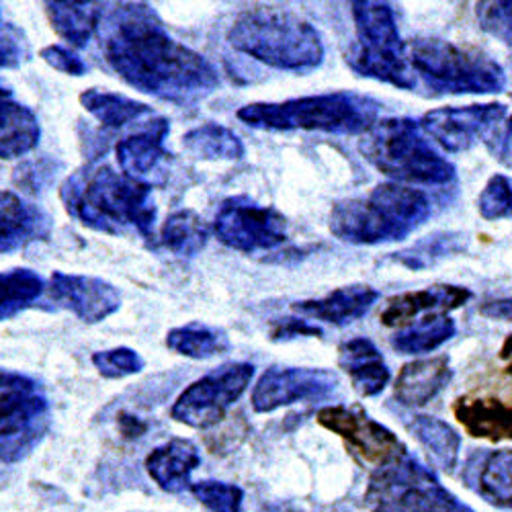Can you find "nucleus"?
<instances>
[{
	"instance_id": "1",
	"label": "nucleus",
	"mask_w": 512,
	"mask_h": 512,
	"mask_svg": "<svg viewBox=\"0 0 512 512\" xmlns=\"http://www.w3.org/2000/svg\"><path fill=\"white\" fill-rule=\"evenodd\" d=\"M99 31L107 64L140 93L191 105L220 87L213 64L170 37L146 5H117Z\"/></svg>"
},
{
	"instance_id": "2",
	"label": "nucleus",
	"mask_w": 512,
	"mask_h": 512,
	"mask_svg": "<svg viewBox=\"0 0 512 512\" xmlns=\"http://www.w3.org/2000/svg\"><path fill=\"white\" fill-rule=\"evenodd\" d=\"M60 195L70 216L91 230L111 236L136 232L142 238L154 234L152 185L119 175L111 166L78 170Z\"/></svg>"
},
{
	"instance_id": "3",
	"label": "nucleus",
	"mask_w": 512,
	"mask_h": 512,
	"mask_svg": "<svg viewBox=\"0 0 512 512\" xmlns=\"http://www.w3.org/2000/svg\"><path fill=\"white\" fill-rule=\"evenodd\" d=\"M230 46L277 70L308 72L322 64L324 44L318 29L283 7H252L228 31Z\"/></svg>"
},
{
	"instance_id": "4",
	"label": "nucleus",
	"mask_w": 512,
	"mask_h": 512,
	"mask_svg": "<svg viewBox=\"0 0 512 512\" xmlns=\"http://www.w3.org/2000/svg\"><path fill=\"white\" fill-rule=\"evenodd\" d=\"M431 216V199L420 189L381 183L369 195L345 199L330 211V232L349 244H386L412 234Z\"/></svg>"
},
{
	"instance_id": "5",
	"label": "nucleus",
	"mask_w": 512,
	"mask_h": 512,
	"mask_svg": "<svg viewBox=\"0 0 512 512\" xmlns=\"http://www.w3.org/2000/svg\"><path fill=\"white\" fill-rule=\"evenodd\" d=\"M381 103L359 93H326L283 103H250L238 119L256 130L326 132L336 136L365 134L377 123Z\"/></svg>"
},
{
	"instance_id": "6",
	"label": "nucleus",
	"mask_w": 512,
	"mask_h": 512,
	"mask_svg": "<svg viewBox=\"0 0 512 512\" xmlns=\"http://www.w3.org/2000/svg\"><path fill=\"white\" fill-rule=\"evenodd\" d=\"M359 150L381 175L396 183L447 185L455 179V166L424 138L418 121L386 117L361 136Z\"/></svg>"
},
{
	"instance_id": "7",
	"label": "nucleus",
	"mask_w": 512,
	"mask_h": 512,
	"mask_svg": "<svg viewBox=\"0 0 512 512\" xmlns=\"http://www.w3.org/2000/svg\"><path fill=\"white\" fill-rule=\"evenodd\" d=\"M406 48L414 76L437 93L490 95L506 87L502 66L478 50L439 37H416Z\"/></svg>"
},
{
	"instance_id": "8",
	"label": "nucleus",
	"mask_w": 512,
	"mask_h": 512,
	"mask_svg": "<svg viewBox=\"0 0 512 512\" xmlns=\"http://www.w3.org/2000/svg\"><path fill=\"white\" fill-rule=\"evenodd\" d=\"M351 13L357 37L347 56L349 66L365 78L388 82L404 91L414 89L416 76L392 7L388 3L359 0L351 3Z\"/></svg>"
},
{
	"instance_id": "9",
	"label": "nucleus",
	"mask_w": 512,
	"mask_h": 512,
	"mask_svg": "<svg viewBox=\"0 0 512 512\" xmlns=\"http://www.w3.org/2000/svg\"><path fill=\"white\" fill-rule=\"evenodd\" d=\"M373 512H476L457 500L408 451L377 467L365 494Z\"/></svg>"
},
{
	"instance_id": "10",
	"label": "nucleus",
	"mask_w": 512,
	"mask_h": 512,
	"mask_svg": "<svg viewBox=\"0 0 512 512\" xmlns=\"http://www.w3.org/2000/svg\"><path fill=\"white\" fill-rule=\"evenodd\" d=\"M506 113L502 103L443 107L424 113L420 127L447 152H465L484 142L494 156L504 160L512 144V121L504 123Z\"/></svg>"
},
{
	"instance_id": "11",
	"label": "nucleus",
	"mask_w": 512,
	"mask_h": 512,
	"mask_svg": "<svg viewBox=\"0 0 512 512\" xmlns=\"http://www.w3.org/2000/svg\"><path fill=\"white\" fill-rule=\"evenodd\" d=\"M254 375V365L236 361L220 365L209 371L201 379L193 381L191 386L177 398L170 416L177 422L191 426V429H209L216 426L230 406L240 400V396L250 386Z\"/></svg>"
},
{
	"instance_id": "12",
	"label": "nucleus",
	"mask_w": 512,
	"mask_h": 512,
	"mask_svg": "<svg viewBox=\"0 0 512 512\" xmlns=\"http://www.w3.org/2000/svg\"><path fill=\"white\" fill-rule=\"evenodd\" d=\"M222 244L238 252L273 250L287 240V220L273 207L254 203L248 197L226 199L213 222Z\"/></svg>"
},
{
	"instance_id": "13",
	"label": "nucleus",
	"mask_w": 512,
	"mask_h": 512,
	"mask_svg": "<svg viewBox=\"0 0 512 512\" xmlns=\"http://www.w3.org/2000/svg\"><path fill=\"white\" fill-rule=\"evenodd\" d=\"M50 429V404L33 390L0 394V463L23 461Z\"/></svg>"
},
{
	"instance_id": "14",
	"label": "nucleus",
	"mask_w": 512,
	"mask_h": 512,
	"mask_svg": "<svg viewBox=\"0 0 512 512\" xmlns=\"http://www.w3.org/2000/svg\"><path fill=\"white\" fill-rule=\"evenodd\" d=\"M326 431L338 435L363 463L377 467L406 453L402 441L357 406H326L316 416Z\"/></svg>"
},
{
	"instance_id": "15",
	"label": "nucleus",
	"mask_w": 512,
	"mask_h": 512,
	"mask_svg": "<svg viewBox=\"0 0 512 512\" xmlns=\"http://www.w3.org/2000/svg\"><path fill=\"white\" fill-rule=\"evenodd\" d=\"M338 388V375L330 369L312 367H271L252 390V410L275 412L297 402L324 400Z\"/></svg>"
},
{
	"instance_id": "16",
	"label": "nucleus",
	"mask_w": 512,
	"mask_h": 512,
	"mask_svg": "<svg viewBox=\"0 0 512 512\" xmlns=\"http://www.w3.org/2000/svg\"><path fill=\"white\" fill-rule=\"evenodd\" d=\"M50 300L87 324H99L121 308V293L113 283L62 271H54L52 275Z\"/></svg>"
},
{
	"instance_id": "17",
	"label": "nucleus",
	"mask_w": 512,
	"mask_h": 512,
	"mask_svg": "<svg viewBox=\"0 0 512 512\" xmlns=\"http://www.w3.org/2000/svg\"><path fill=\"white\" fill-rule=\"evenodd\" d=\"M472 300V291L459 285H433L418 291L394 295L383 308L379 320L388 328H408L422 314H449Z\"/></svg>"
},
{
	"instance_id": "18",
	"label": "nucleus",
	"mask_w": 512,
	"mask_h": 512,
	"mask_svg": "<svg viewBox=\"0 0 512 512\" xmlns=\"http://www.w3.org/2000/svg\"><path fill=\"white\" fill-rule=\"evenodd\" d=\"M50 232L52 220L46 211L11 191H0V254L46 240Z\"/></svg>"
},
{
	"instance_id": "19",
	"label": "nucleus",
	"mask_w": 512,
	"mask_h": 512,
	"mask_svg": "<svg viewBox=\"0 0 512 512\" xmlns=\"http://www.w3.org/2000/svg\"><path fill=\"white\" fill-rule=\"evenodd\" d=\"M379 300V291L369 285H347L330 291L318 300L295 302L291 310L302 318L345 326L363 318Z\"/></svg>"
},
{
	"instance_id": "20",
	"label": "nucleus",
	"mask_w": 512,
	"mask_h": 512,
	"mask_svg": "<svg viewBox=\"0 0 512 512\" xmlns=\"http://www.w3.org/2000/svg\"><path fill=\"white\" fill-rule=\"evenodd\" d=\"M170 132V121L158 117L148 123L146 130L119 140L115 146L119 168L125 177L142 181L160 168V164L170 156L164 150V138Z\"/></svg>"
},
{
	"instance_id": "21",
	"label": "nucleus",
	"mask_w": 512,
	"mask_h": 512,
	"mask_svg": "<svg viewBox=\"0 0 512 512\" xmlns=\"http://www.w3.org/2000/svg\"><path fill=\"white\" fill-rule=\"evenodd\" d=\"M201 463L199 449L189 439H170L146 457V472L168 494L191 490V474Z\"/></svg>"
},
{
	"instance_id": "22",
	"label": "nucleus",
	"mask_w": 512,
	"mask_h": 512,
	"mask_svg": "<svg viewBox=\"0 0 512 512\" xmlns=\"http://www.w3.org/2000/svg\"><path fill=\"white\" fill-rule=\"evenodd\" d=\"M338 367L343 369L353 388L365 396H377L390 383V367L369 338H351L338 347Z\"/></svg>"
},
{
	"instance_id": "23",
	"label": "nucleus",
	"mask_w": 512,
	"mask_h": 512,
	"mask_svg": "<svg viewBox=\"0 0 512 512\" xmlns=\"http://www.w3.org/2000/svg\"><path fill=\"white\" fill-rule=\"evenodd\" d=\"M451 379L449 357H431V359H416L406 363L394 386V396L400 404L408 408L426 406L435 400Z\"/></svg>"
},
{
	"instance_id": "24",
	"label": "nucleus",
	"mask_w": 512,
	"mask_h": 512,
	"mask_svg": "<svg viewBox=\"0 0 512 512\" xmlns=\"http://www.w3.org/2000/svg\"><path fill=\"white\" fill-rule=\"evenodd\" d=\"M453 414L467 435L492 443L512 441V406L496 398H459Z\"/></svg>"
},
{
	"instance_id": "25",
	"label": "nucleus",
	"mask_w": 512,
	"mask_h": 512,
	"mask_svg": "<svg viewBox=\"0 0 512 512\" xmlns=\"http://www.w3.org/2000/svg\"><path fill=\"white\" fill-rule=\"evenodd\" d=\"M54 31L72 48H87L105 17L103 3H48Z\"/></svg>"
},
{
	"instance_id": "26",
	"label": "nucleus",
	"mask_w": 512,
	"mask_h": 512,
	"mask_svg": "<svg viewBox=\"0 0 512 512\" xmlns=\"http://www.w3.org/2000/svg\"><path fill=\"white\" fill-rule=\"evenodd\" d=\"M39 136V119L29 107L0 99V158L11 160L31 152Z\"/></svg>"
},
{
	"instance_id": "27",
	"label": "nucleus",
	"mask_w": 512,
	"mask_h": 512,
	"mask_svg": "<svg viewBox=\"0 0 512 512\" xmlns=\"http://www.w3.org/2000/svg\"><path fill=\"white\" fill-rule=\"evenodd\" d=\"M469 486L486 502L512 508V449L488 453L476 467H469Z\"/></svg>"
},
{
	"instance_id": "28",
	"label": "nucleus",
	"mask_w": 512,
	"mask_h": 512,
	"mask_svg": "<svg viewBox=\"0 0 512 512\" xmlns=\"http://www.w3.org/2000/svg\"><path fill=\"white\" fill-rule=\"evenodd\" d=\"M166 347L189 359H211L226 355L232 349V343L226 330L191 322L170 330L166 334Z\"/></svg>"
},
{
	"instance_id": "29",
	"label": "nucleus",
	"mask_w": 512,
	"mask_h": 512,
	"mask_svg": "<svg viewBox=\"0 0 512 512\" xmlns=\"http://www.w3.org/2000/svg\"><path fill=\"white\" fill-rule=\"evenodd\" d=\"M469 238L463 232H435L431 236H424L412 246L396 252L392 261L410 269V271H422L429 269L435 263L449 259L463 250H467Z\"/></svg>"
},
{
	"instance_id": "30",
	"label": "nucleus",
	"mask_w": 512,
	"mask_h": 512,
	"mask_svg": "<svg viewBox=\"0 0 512 512\" xmlns=\"http://www.w3.org/2000/svg\"><path fill=\"white\" fill-rule=\"evenodd\" d=\"M183 148L197 160H238L244 156L242 140L220 123H205L187 132Z\"/></svg>"
},
{
	"instance_id": "31",
	"label": "nucleus",
	"mask_w": 512,
	"mask_h": 512,
	"mask_svg": "<svg viewBox=\"0 0 512 512\" xmlns=\"http://www.w3.org/2000/svg\"><path fill=\"white\" fill-rule=\"evenodd\" d=\"M408 429L439 467L445 472H453L459 461L461 439L447 422L433 416H412Z\"/></svg>"
},
{
	"instance_id": "32",
	"label": "nucleus",
	"mask_w": 512,
	"mask_h": 512,
	"mask_svg": "<svg viewBox=\"0 0 512 512\" xmlns=\"http://www.w3.org/2000/svg\"><path fill=\"white\" fill-rule=\"evenodd\" d=\"M46 291V283L31 269L0 271V322L31 308Z\"/></svg>"
},
{
	"instance_id": "33",
	"label": "nucleus",
	"mask_w": 512,
	"mask_h": 512,
	"mask_svg": "<svg viewBox=\"0 0 512 512\" xmlns=\"http://www.w3.org/2000/svg\"><path fill=\"white\" fill-rule=\"evenodd\" d=\"M455 322L445 314L426 316L420 322L400 330L392 338V347L404 355H420L431 353L445 345L447 340L455 336Z\"/></svg>"
},
{
	"instance_id": "34",
	"label": "nucleus",
	"mask_w": 512,
	"mask_h": 512,
	"mask_svg": "<svg viewBox=\"0 0 512 512\" xmlns=\"http://www.w3.org/2000/svg\"><path fill=\"white\" fill-rule=\"evenodd\" d=\"M80 105L87 109L99 123L111 130H119V127L127 125L130 121H136L144 115H148L152 109L146 103L134 101L130 97H123L117 93L101 91V89H89L80 95Z\"/></svg>"
},
{
	"instance_id": "35",
	"label": "nucleus",
	"mask_w": 512,
	"mask_h": 512,
	"mask_svg": "<svg viewBox=\"0 0 512 512\" xmlns=\"http://www.w3.org/2000/svg\"><path fill=\"white\" fill-rule=\"evenodd\" d=\"M160 238L170 252L179 256H195L205 248L209 230L199 213L193 209H179L166 218Z\"/></svg>"
},
{
	"instance_id": "36",
	"label": "nucleus",
	"mask_w": 512,
	"mask_h": 512,
	"mask_svg": "<svg viewBox=\"0 0 512 512\" xmlns=\"http://www.w3.org/2000/svg\"><path fill=\"white\" fill-rule=\"evenodd\" d=\"M191 492L207 512H242L244 492L234 484L203 480L193 484Z\"/></svg>"
},
{
	"instance_id": "37",
	"label": "nucleus",
	"mask_w": 512,
	"mask_h": 512,
	"mask_svg": "<svg viewBox=\"0 0 512 512\" xmlns=\"http://www.w3.org/2000/svg\"><path fill=\"white\" fill-rule=\"evenodd\" d=\"M478 209L488 222L512 220V181L504 175L490 177L478 199Z\"/></svg>"
},
{
	"instance_id": "38",
	"label": "nucleus",
	"mask_w": 512,
	"mask_h": 512,
	"mask_svg": "<svg viewBox=\"0 0 512 512\" xmlns=\"http://www.w3.org/2000/svg\"><path fill=\"white\" fill-rule=\"evenodd\" d=\"M93 365L107 379H123L127 375L140 373L146 363L138 351L127 349V347H117V349L95 353Z\"/></svg>"
},
{
	"instance_id": "39",
	"label": "nucleus",
	"mask_w": 512,
	"mask_h": 512,
	"mask_svg": "<svg viewBox=\"0 0 512 512\" xmlns=\"http://www.w3.org/2000/svg\"><path fill=\"white\" fill-rule=\"evenodd\" d=\"M31 58V46L25 33L5 19L0 11V68H19Z\"/></svg>"
},
{
	"instance_id": "40",
	"label": "nucleus",
	"mask_w": 512,
	"mask_h": 512,
	"mask_svg": "<svg viewBox=\"0 0 512 512\" xmlns=\"http://www.w3.org/2000/svg\"><path fill=\"white\" fill-rule=\"evenodd\" d=\"M480 27L512 48V3L498 0V3H480L476 7Z\"/></svg>"
},
{
	"instance_id": "41",
	"label": "nucleus",
	"mask_w": 512,
	"mask_h": 512,
	"mask_svg": "<svg viewBox=\"0 0 512 512\" xmlns=\"http://www.w3.org/2000/svg\"><path fill=\"white\" fill-rule=\"evenodd\" d=\"M41 60H44L48 66H52L58 72H64L68 76H82L87 72V64L80 60L78 54H74L70 48L64 46H48L39 52Z\"/></svg>"
},
{
	"instance_id": "42",
	"label": "nucleus",
	"mask_w": 512,
	"mask_h": 512,
	"mask_svg": "<svg viewBox=\"0 0 512 512\" xmlns=\"http://www.w3.org/2000/svg\"><path fill=\"white\" fill-rule=\"evenodd\" d=\"M322 330L318 326H312L304 318H283L277 320L271 328L273 340H289L295 336H320Z\"/></svg>"
},
{
	"instance_id": "43",
	"label": "nucleus",
	"mask_w": 512,
	"mask_h": 512,
	"mask_svg": "<svg viewBox=\"0 0 512 512\" xmlns=\"http://www.w3.org/2000/svg\"><path fill=\"white\" fill-rule=\"evenodd\" d=\"M480 314L490 320L512 322V297H504V300H492V302L482 304Z\"/></svg>"
},
{
	"instance_id": "44",
	"label": "nucleus",
	"mask_w": 512,
	"mask_h": 512,
	"mask_svg": "<svg viewBox=\"0 0 512 512\" xmlns=\"http://www.w3.org/2000/svg\"><path fill=\"white\" fill-rule=\"evenodd\" d=\"M33 388H37L33 379L15 371L0 369V394L13 392V390H33Z\"/></svg>"
},
{
	"instance_id": "45",
	"label": "nucleus",
	"mask_w": 512,
	"mask_h": 512,
	"mask_svg": "<svg viewBox=\"0 0 512 512\" xmlns=\"http://www.w3.org/2000/svg\"><path fill=\"white\" fill-rule=\"evenodd\" d=\"M119 424H121V431H123V435L127 437V439H134V437H140L144 431H146V426L138 420V418H134V416H121L119 418Z\"/></svg>"
},
{
	"instance_id": "46",
	"label": "nucleus",
	"mask_w": 512,
	"mask_h": 512,
	"mask_svg": "<svg viewBox=\"0 0 512 512\" xmlns=\"http://www.w3.org/2000/svg\"><path fill=\"white\" fill-rule=\"evenodd\" d=\"M500 359L506 365V373L512 377V334L506 336V340H504V345L500 349Z\"/></svg>"
},
{
	"instance_id": "47",
	"label": "nucleus",
	"mask_w": 512,
	"mask_h": 512,
	"mask_svg": "<svg viewBox=\"0 0 512 512\" xmlns=\"http://www.w3.org/2000/svg\"><path fill=\"white\" fill-rule=\"evenodd\" d=\"M5 97H9V91L0 87V99H5Z\"/></svg>"
}]
</instances>
